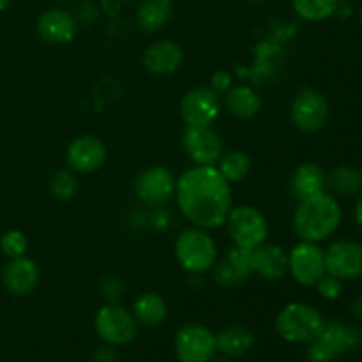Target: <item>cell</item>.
I'll return each instance as SVG.
<instances>
[{"label": "cell", "instance_id": "cell-20", "mask_svg": "<svg viewBox=\"0 0 362 362\" xmlns=\"http://www.w3.org/2000/svg\"><path fill=\"white\" fill-rule=\"evenodd\" d=\"M327 187V175L317 163H303L290 177V193L297 202H304L324 193Z\"/></svg>", "mask_w": 362, "mask_h": 362}, {"label": "cell", "instance_id": "cell-17", "mask_svg": "<svg viewBox=\"0 0 362 362\" xmlns=\"http://www.w3.org/2000/svg\"><path fill=\"white\" fill-rule=\"evenodd\" d=\"M41 279L39 265L27 255L20 258H13L6 265L2 272V283L9 293L16 297H25L34 292Z\"/></svg>", "mask_w": 362, "mask_h": 362}, {"label": "cell", "instance_id": "cell-31", "mask_svg": "<svg viewBox=\"0 0 362 362\" xmlns=\"http://www.w3.org/2000/svg\"><path fill=\"white\" fill-rule=\"evenodd\" d=\"M315 286H317L320 297H324L325 300H336L341 297V292H343L341 279L334 278V276L331 274H325Z\"/></svg>", "mask_w": 362, "mask_h": 362}, {"label": "cell", "instance_id": "cell-39", "mask_svg": "<svg viewBox=\"0 0 362 362\" xmlns=\"http://www.w3.org/2000/svg\"><path fill=\"white\" fill-rule=\"evenodd\" d=\"M250 2H255V4H260V2H267V0H250Z\"/></svg>", "mask_w": 362, "mask_h": 362}, {"label": "cell", "instance_id": "cell-32", "mask_svg": "<svg viewBox=\"0 0 362 362\" xmlns=\"http://www.w3.org/2000/svg\"><path fill=\"white\" fill-rule=\"evenodd\" d=\"M124 293V285L119 278H105L101 283V296L106 303L117 304L120 303V297Z\"/></svg>", "mask_w": 362, "mask_h": 362}, {"label": "cell", "instance_id": "cell-30", "mask_svg": "<svg viewBox=\"0 0 362 362\" xmlns=\"http://www.w3.org/2000/svg\"><path fill=\"white\" fill-rule=\"evenodd\" d=\"M212 272H214V281L221 286H228V288L239 286L247 281V279L244 278V276L240 274L225 257H223L221 260L216 262L214 267H212Z\"/></svg>", "mask_w": 362, "mask_h": 362}, {"label": "cell", "instance_id": "cell-9", "mask_svg": "<svg viewBox=\"0 0 362 362\" xmlns=\"http://www.w3.org/2000/svg\"><path fill=\"white\" fill-rule=\"evenodd\" d=\"M180 362H211L218 354L216 334L202 324H187L177 331L173 339Z\"/></svg>", "mask_w": 362, "mask_h": 362}, {"label": "cell", "instance_id": "cell-2", "mask_svg": "<svg viewBox=\"0 0 362 362\" xmlns=\"http://www.w3.org/2000/svg\"><path fill=\"white\" fill-rule=\"evenodd\" d=\"M343 212L334 194L320 193L313 198L299 202L292 218L293 233L299 240L322 243L334 235L339 228Z\"/></svg>", "mask_w": 362, "mask_h": 362}, {"label": "cell", "instance_id": "cell-3", "mask_svg": "<svg viewBox=\"0 0 362 362\" xmlns=\"http://www.w3.org/2000/svg\"><path fill=\"white\" fill-rule=\"evenodd\" d=\"M274 327L279 338L288 343L303 345V343L315 341L320 336L325 327V318L311 304L290 303L276 315Z\"/></svg>", "mask_w": 362, "mask_h": 362}, {"label": "cell", "instance_id": "cell-28", "mask_svg": "<svg viewBox=\"0 0 362 362\" xmlns=\"http://www.w3.org/2000/svg\"><path fill=\"white\" fill-rule=\"evenodd\" d=\"M49 191L57 200H71L78 191V177L71 168L59 170L53 173L52 180H49Z\"/></svg>", "mask_w": 362, "mask_h": 362}, {"label": "cell", "instance_id": "cell-4", "mask_svg": "<svg viewBox=\"0 0 362 362\" xmlns=\"http://www.w3.org/2000/svg\"><path fill=\"white\" fill-rule=\"evenodd\" d=\"M175 258L180 267L189 274H205L218 262V246L207 230L191 226L180 232L175 240Z\"/></svg>", "mask_w": 362, "mask_h": 362}, {"label": "cell", "instance_id": "cell-6", "mask_svg": "<svg viewBox=\"0 0 362 362\" xmlns=\"http://www.w3.org/2000/svg\"><path fill=\"white\" fill-rule=\"evenodd\" d=\"M233 246L257 250L269 237V223L265 216L253 205H237L228 212L225 221Z\"/></svg>", "mask_w": 362, "mask_h": 362}, {"label": "cell", "instance_id": "cell-34", "mask_svg": "<svg viewBox=\"0 0 362 362\" xmlns=\"http://www.w3.org/2000/svg\"><path fill=\"white\" fill-rule=\"evenodd\" d=\"M94 362H117V354L115 350H113V346L106 345L95 350Z\"/></svg>", "mask_w": 362, "mask_h": 362}, {"label": "cell", "instance_id": "cell-27", "mask_svg": "<svg viewBox=\"0 0 362 362\" xmlns=\"http://www.w3.org/2000/svg\"><path fill=\"white\" fill-rule=\"evenodd\" d=\"M216 166H218V170L221 172V175L225 177L230 184H233L246 179L247 173H250L251 170V159L246 152L230 151L221 156V159H219Z\"/></svg>", "mask_w": 362, "mask_h": 362}, {"label": "cell", "instance_id": "cell-11", "mask_svg": "<svg viewBox=\"0 0 362 362\" xmlns=\"http://www.w3.org/2000/svg\"><path fill=\"white\" fill-rule=\"evenodd\" d=\"M179 112L186 127L211 126L221 113V95L211 87H194L182 95Z\"/></svg>", "mask_w": 362, "mask_h": 362}, {"label": "cell", "instance_id": "cell-12", "mask_svg": "<svg viewBox=\"0 0 362 362\" xmlns=\"http://www.w3.org/2000/svg\"><path fill=\"white\" fill-rule=\"evenodd\" d=\"M288 274L303 286H315L325 272V257L317 243L299 240L288 251Z\"/></svg>", "mask_w": 362, "mask_h": 362}, {"label": "cell", "instance_id": "cell-19", "mask_svg": "<svg viewBox=\"0 0 362 362\" xmlns=\"http://www.w3.org/2000/svg\"><path fill=\"white\" fill-rule=\"evenodd\" d=\"M253 274L267 281H279L288 274V253L278 244L264 243L253 250Z\"/></svg>", "mask_w": 362, "mask_h": 362}, {"label": "cell", "instance_id": "cell-35", "mask_svg": "<svg viewBox=\"0 0 362 362\" xmlns=\"http://www.w3.org/2000/svg\"><path fill=\"white\" fill-rule=\"evenodd\" d=\"M352 313L356 315L357 318H362V293L352 300Z\"/></svg>", "mask_w": 362, "mask_h": 362}, {"label": "cell", "instance_id": "cell-24", "mask_svg": "<svg viewBox=\"0 0 362 362\" xmlns=\"http://www.w3.org/2000/svg\"><path fill=\"white\" fill-rule=\"evenodd\" d=\"M255 343V334L246 325H230L216 334L218 352L225 357H240L250 352Z\"/></svg>", "mask_w": 362, "mask_h": 362}, {"label": "cell", "instance_id": "cell-16", "mask_svg": "<svg viewBox=\"0 0 362 362\" xmlns=\"http://www.w3.org/2000/svg\"><path fill=\"white\" fill-rule=\"evenodd\" d=\"M35 28L39 37L49 45H67L73 41L78 30L73 14L60 7H52L39 14Z\"/></svg>", "mask_w": 362, "mask_h": 362}, {"label": "cell", "instance_id": "cell-18", "mask_svg": "<svg viewBox=\"0 0 362 362\" xmlns=\"http://www.w3.org/2000/svg\"><path fill=\"white\" fill-rule=\"evenodd\" d=\"M184 52L177 42L170 39H161L148 46L144 52V67L147 73L154 76H166L172 74L182 66Z\"/></svg>", "mask_w": 362, "mask_h": 362}, {"label": "cell", "instance_id": "cell-23", "mask_svg": "<svg viewBox=\"0 0 362 362\" xmlns=\"http://www.w3.org/2000/svg\"><path fill=\"white\" fill-rule=\"evenodd\" d=\"M134 320L145 327H158L168 317V306L166 300L156 292H145L133 303Z\"/></svg>", "mask_w": 362, "mask_h": 362}, {"label": "cell", "instance_id": "cell-22", "mask_svg": "<svg viewBox=\"0 0 362 362\" xmlns=\"http://www.w3.org/2000/svg\"><path fill=\"white\" fill-rule=\"evenodd\" d=\"M173 16L172 0H144L136 9V23L141 30L159 32Z\"/></svg>", "mask_w": 362, "mask_h": 362}, {"label": "cell", "instance_id": "cell-15", "mask_svg": "<svg viewBox=\"0 0 362 362\" xmlns=\"http://www.w3.org/2000/svg\"><path fill=\"white\" fill-rule=\"evenodd\" d=\"M108 158L105 144L92 134L78 136L67 145L66 163L74 173H94Z\"/></svg>", "mask_w": 362, "mask_h": 362}, {"label": "cell", "instance_id": "cell-13", "mask_svg": "<svg viewBox=\"0 0 362 362\" xmlns=\"http://www.w3.org/2000/svg\"><path fill=\"white\" fill-rule=\"evenodd\" d=\"M182 147L197 166H216L223 156V140L211 126L186 127Z\"/></svg>", "mask_w": 362, "mask_h": 362}, {"label": "cell", "instance_id": "cell-7", "mask_svg": "<svg viewBox=\"0 0 362 362\" xmlns=\"http://www.w3.org/2000/svg\"><path fill=\"white\" fill-rule=\"evenodd\" d=\"M94 329L106 345L122 346L129 345L136 338L138 322L134 320L133 313L126 310L120 303H106L95 313Z\"/></svg>", "mask_w": 362, "mask_h": 362}, {"label": "cell", "instance_id": "cell-1", "mask_svg": "<svg viewBox=\"0 0 362 362\" xmlns=\"http://www.w3.org/2000/svg\"><path fill=\"white\" fill-rule=\"evenodd\" d=\"M175 200L184 218L204 230L225 225L233 207L232 184L218 166H191L177 179Z\"/></svg>", "mask_w": 362, "mask_h": 362}, {"label": "cell", "instance_id": "cell-25", "mask_svg": "<svg viewBox=\"0 0 362 362\" xmlns=\"http://www.w3.org/2000/svg\"><path fill=\"white\" fill-rule=\"evenodd\" d=\"M327 187L338 197H352L362 189V172L350 165H341L327 175Z\"/></svg>", "mask_w": 362, "mask_h": 362}, {"label": "cell", "instance_id": "cell-36", "mask_svg": "<svg viewBox=\"0 0 362 362\" xmlns=\"http://www.w3.org/2000/svg\"><path fill=\"white\" fill-rule=\"evenodd\" d=\"M354 218H356L357 225L362 228V194L359 197V200H357L356 209H354Z\"/></svg>", "mask_w": 362, "mask_h": 362}, {"label": "cell", "instance_id": "cell-37", "mask_svg": "<svg viewBox=\"0 0 362 362\" xmlns=\"http://www.w3.org/2000/svg\"><path fill=\"white\" fill-rule=\"evenodd\" d=\"M9 2H11V0H0V13L7 9V6H9Z\"/></svg>", "mask_w": 362, "mask_h": 362}, {"label": "cell", "instance_id": "cell-21", "mask_svg": "<svg viewBox=\"0 0 362 362\" xmlns=\"http://www.w3.org/2000/svg\"><path fill=\"white\" fill-rule=\"evenodd\" d=\"M223 105H225L226 112L235 119L250 120L260 113L262 98L250 85H237V87H232L228 92H225Z\"/></svg>", "mask_w": 362, "mask_h": 362}, {"label": "cell", "instance_id": "cell-29", "mask_svg": "<svg viewBox=\"0 0 362 362\" xmlns=\"http://www.w3.org/2000/svg\"><path fill=\"white\" fill-rule=\"evenodd\" d=\"M0 250H2V253L6 255L9 260L25 257L28 250V240L21 230H7V232L0 237Z\"/></svg>", "mask_w": 362, "mask_h": 362}, {"label": "cell", "instance_id": "cell-38", "mask_svg": "<svg viewBox=\"0 0 362 362\" xmlns=\"http://www.w3.org/2000/svg\"><path fill=\"white\" fill-rule=\"evenodd\" d=\"M211 362H233L230 357H221V359H212Z\"/></svg>", "mask_w": 362, "mask_h": 362}, {"label": "cell", "instance_id": "cell-10", "mask_svg": "<svg viewBox=\"0 0 362 362\" xmlns=\"http://www.w3.org/2000/svg\"><path fill=\"white\" fill-rule=\"evenodd\" d=\"M290 119L300 133H317L329 119L327 99L315 88H303L290 105Z\"/></svg>", "mask_w": 362, "mask_h": 362}, {"label": "cell", "instance_id": "cell-5", "mask_svg": "<svg viewBox=\"0 0 362 362\" xmlns=\"http://www.w3.org/2000/svg\"><path fill=\"white\" fill-rule=\"evenodd\" d=\"M362 346V329L345 322H325L324 331L308 349V362H334L339 356Z\"/></svg>", "mask_w": 362, "mask_h": 362}, {"label": "cell", "instance_id": "cell-26", "mask_svg": "<svg viewBox=\"0 0 362 362\" xmlns=\"http://www.w3.org/2000/svg\"><path fill=\"white\" fill-rule=\"evenodd\" d=\"M297 16L310 23H318L334 16L339 0H290Z\"/></svg>", "mask_w": 362, "mask_h": 362}, {"label": "cell", "instance_id": "cell-14", "mask_svg": "<svg viewBox=\"0 0 362 362\" xmlns=\"http://www.w3.org/2000/svg\"><path fill=\"white\" fill-rule=\"evenodd\" d=\"M325 272L341 281L362 276V244L354 240H336L324 251Z\"/></svg>", "mask_w": 362, "mask_h": 362}, {"label": "cell", "instance_id": "cell-33", "mask_svg": "<svg viewBox=\"0 0 362 362\" xmlns=\"http://www.w3.org/2000/svg\"><path fill=\"white\" fill-rule=\"evenodd\" d=\"M211 88L216 92V94H225L232 88V74L225 69L216 71L211 76Z\"/></svg>", "mask_w": 362, "mask_h": 362}, {"label": "cell", "instance_id": "cell-8", "mask_svg": "<svg viewBox=\"0 0 362 362\" xmlns=\"http://www.w3.org/2000/svg\"><path fill=\"white\" fill-rule=\"evenodd\" d=\"M177 177L166 166H148L134 180V197L152 209L163 207L175 197Z\"/></svg>", "mask_w": 362, "mask_h": 362}, {"label": "cell", "instance_id": "cell-40", "mask_svg": "<svg viewBox=\"0 0 362 362\" xmlns=\"http://www.w3.org/2000/svg\"><path fill=\"white\" fill-rule=\"evenodd\" d=\"M361 21H362V9H361Z\"/></svg>", "mask_w": 362, "mask_h": 362}]
</instances>
